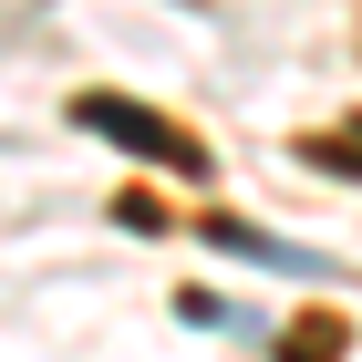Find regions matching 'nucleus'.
Masks as SVG:
<instances>
[{"instance_id":"2","label":"nucleus","mask_w":362,"mask_h":362,"mask_svg":"<svg viewBox=\"0 0 362 362\" xmlns=\"http://www.w3.org/2000/svg\"><path fill=\"white\" fill-rule=\"evenodd\" d=\"M207 249H228V259H259V269H290V279H332V259L290 249V238H269V228H249V218H207Z\"/></svg>"},{"instance_id":"3","label":"nucleus","mask_w":362,"mask_h":362,"mask_svg":"<svg viewBox=\"0 0 362 362\" xmlns=\"http://www.w3.org/2000/svg\"><path fill=\"white\" fill-rule=\"evenodd\" d=\"M300 156H310V166H321V176H362V114H352V124H341V135H310Z\"/></svg>"},{"instance_id":"1","label":"nucleus","mask_w":362,"mask_h":362,"mask_svg":"<svg viewBox=\"0 0 362 362\" xmlns=\"http://www.w3.org/2000/svg\"><path fill=\"white\" fill-rule=\"evenodd\" d=\"M73 124H93L104 145H124V156H145V166H166V176H207V145L187 124H166L156 104H135V93H83Z\"/></svg>"}]
</instances>
